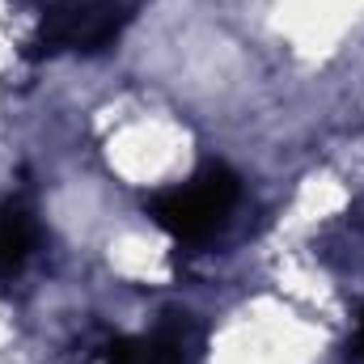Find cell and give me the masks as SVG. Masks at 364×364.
I'll return each mask as SVG.
<instances>
[{"label":"cell","mask_w":364,"mask_h":364,"mask_svg":"<svg viewBox=\"0 0 364 364\" xmlns=\"http://www.w3.org/2000/svg\"><path fill=\"white\" fill-rule=\"evenodd\" d=\"M237 174L233 170H225V166H208V170H199L195 178L178 186V191H161V195H153L149 199V216L166 229V233H174L178 242H203V237H212L220 225H225V216H229V208L237 203Z\"/></svg>","instance_id":"6da1fadb"},{"label":"cell","mask_w":364,"mask_h":364,"mask_svg":"<svg viewBox=\"0 0 364 364\" xmlns=\"http://www.w3.org/2000/svg\"><path fill=\"white\" fill-rule=\"evenodd\" d=\"M127 13L119 0H60L38 26V51H102L119 38Z\"/></svg>","instance_id":"7a4b0ae2"},{"label":"cell","mask_w":364,"mask_h":364,"mask_svg":"<svg viewBox=\"0 0 364 364\" xmlns=\"http://www.w3.org/2000/svg\"><path fill=\"white\" fill-rule=\"evenodd\" d=\"M34 250V216L21 203L0 208V275L21 272V263Z\"/></svg>","instance_id":"3957f363"},{"label":"cell","mask_w":364,"mask_h":364,"mask_svg":"<svg viewBox=\"0 0 364 364\" xmlns=\"http://www.w3.org/2000/svg\"><path fill=\"white\" fill-rule=\"evenodd\" d=\"M140 364H191L186 322H170V326H161L149 343H140Z\"/></svg>","instance_id":"277c9868"},{"label":"cell","mask_w":364,"mask_h":364,"mask_svg":"<svg viewBox=\"0 0 364 364\" xmlns=\"http://www.w3.org/2000/svg\"><path fill=\"white\" fill-rule=\"evenodd\" d=\"M348 364H364V318H360V331H356L352 348H348Z\"/></svg>","instance_id":"5b68a950"}]
</instances>
